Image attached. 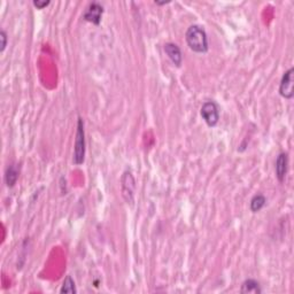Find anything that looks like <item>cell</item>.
Masks as SVG:
<instances>
[{
    "label": "cell",
    "mask_w": 294,
    "mask_h": 294,
    "mask_svg": "<svg viewBox=\"0 0 294 294\" xmlns=\"http://www.w3.org/2000/svg\"><path fill=\"white\" fill-rule=\"evenodd\" d=\"M185 39L189 48L196 53H207L208 52V38L207 33L202 27L193 26L189 27L186 30Z\"/></svg>",
    "instance_id": "cell-1"
},
{
    "label": "cell",
    "mask_w": 294,
    "mask_h": 294,
    "mask_svg": "<svg viewBox=\"0 0 294 294\" xmlns=\"http://www.w3.org/2000/svg\"><path fill=\"white\" fill-rule=\"evenodd\" d=\"M85 159V131H84V122L82 118H78L76 139H75V148L73 161L76 165L82 164Z\"/></svg>",
    "instance_id": "cell-2"
},
{
    "label": "cell",
    "mask_w": 294,
    "mask_h": 294,
    "mask_svg": "<svg viewBox=\"0 0 294 294\" xmlns=\"http://www.w3.org/2000/svg\"><path fill=\"white\" fill-rule=\"evenodd\" d=\"M201 117L208 127L214 128L220 121V109L214 101H206L201 107Z\"/></svg>",
    "instance_id": "cell-3"
},
{
    "label": "cell",
    "mask_w": 294,
    "mask_h": 294,
    "mask_svg": "<svg viewBox=\"0 0 294 294\" xmlns=\"http://www.w3.org/2000/svg\"><path fill=\"white\" fill-rule=\"evenodd\" d=\"M294 68H290L281 77L279 84V95L285 99H292L294 96Z\"/></svg>",
    "instance_id": "cell-4"
},
{
    "label": "cell",
    "mask_w": 294,
    "mask_h": 294,
    "mask_svg": "<svg viewBox=\"0 0 294 294\" xmlns=\"http://www.w3.org/2000/svg\"><path fill=\"white\" fill-rule=\"evenodd\" d=\"M122 183V195L123 198L126 199L128 203H133V196H134V189H136V182H134V178L132 174L130 171H126L122 176L121 180Z\"/></svg>",
    "instance_id": "cell-5"
},
{
    "label": "cell",
    "mask_w": 294,
    "mask_h": 294,
    "mask_svg": "<svg viewBox=\"0 0 294 294\" xmlns=\"http://www.w3.org/2000/svg\"><path fill=\"white\" fill-rule=\"evenodd\" d=\"M102 13H104V7L98 4V2H92L86 8L83 18L87 22H91V23L96 24V26H99L100 21H101Z\"/></svg>",
    "instance_id": "cell-6"
},
{
    "label": "cell",
    "mask_w": 294,
    "mask_h": 294,
    "mask_svg": "<svg viewBox=\"0 0 294 294\" xmlns=\"http://www.w3.org/2000/svg\"><path fill=\"white\" fill-rule=\"evenodd\" d=\"M275 170H276V176L278 180L280 183H283L285 180L287 170H289V155H287V153H280L277 156Z\"/></svg>",
    "instance_id": "cell-7"
},
{
    "label": "cell",
    "mask_w": 294,
    "mask_h": 294,
    "mask_svg": "<svg viewBox=\"0 0 294 294\" xmlns=\"http://www.w3.org/2000/svg\"><path fill=\"white\" fill-rule=\"evenodd\" d=\"M164 52L165 54L168 55V58L170 59L171 62L176 65V67H180L183 61V56H182V52H180V49L178 48L176 44L173 43H167L164 45Z\"/></svg>",
    "instance_id": "cell-8"
},
{
    "label": "cell",
    "mask_w": 294,
    "mask_h": 294,
    "mask_svg": "<svg viewBox=\"0 0 294 294\" xmlns=\"http://www.w3.org/2000/svg\"><path fill=\"white\" fill-rule=\"evenodd\" d=\"M242 293H253V294H260L262 293V289L260 286V283L255 279H246L243 283L242 289H240Z\"/></svg>",
    "instance_id": "cell-9"
},
{
    "label": "cell",
    "mask_w": 294,
    "mask_h": 294,
    "mask_svg": "<svg viewBox=\"0 0 294 294\" xmlns=\"http://www.w3.org/2000/svg\"><path fill=\"white\" fill-rule=\"evenodd\" d=\"M18 169L15 164H11L5 174V183L8 187H13L17 182Z\"/></svg>",
    "instance_id": "cell-10"
},
{
    "label": "cell",
    "mask_w": 294,
    "mask_h": 294,
    "mask_svg": "<svg viewBox=\"0 0 294 294\" xmlns=\"http://www.w3.org/2000/svg\"><path fill=\"white\" fill-rule=\"evenodd\" d=\"M267 203V199L263 195H256L251 200V211L253 212H258L264 207Z\"/></svg>",
    "instance_id": "cell-11"
},
{
    "label": "cell",
    "mask_w": 294,
    "mask_h": 294,
    "mask_svg": "<svg viewBox=\"0 0 294 294\" xmlns=\"http://www.w3.org/2000/svg\"><path fill=\"white\" fill-rule=\"evenodd\" d=\"M76 286H75V281L73 278L70 276L65 277V279L64 280V284H62L60 293H68V294H74L76 293Z\"/></svg>",
    "instance_id": "cell-12"
},
{
    "label": "cell",
    "mask_w": 294,
    "mask_h": 294,
    "mask_svg": "<svg viewBox=\"0 0 294 294\" xmlns=\"http://www.w3.org/2000/svg\"><path fill=\"white\" fill-rule=\"evenodd\" d=\"M0 39H1V48H0V52H4L6 46H7V33H6L5 30L0 31Z\"/></svg>",
    "instance_id": "cell-13"
},
{
    "label": "cell",
    "mask_w": 294,
    "mask_h": 294,
    "mask_svg": "<svg viewBox=\"0 0 294 294\" xmlns=\"http://www.w3.org/2000/svg\"><path fill=\"white\" fill-rule=\"evenodd\" d=\"M33 5H35L38 9H43V8L48 7V6L49 5V1H40V0H35V1H33Z\"/></svg>",
    "instance_id": "cell-14"
},
{
    "label": "cell",
    "mask_w": 294,
    "mask_h": 294,
    "mask_svg": "<svg viewBox=\"0 0 294 294\" xmlns=\"http://www.w3.org/2000/svg\"><path fill=\"white\" fill-rule=\"evenodd\" d=\"M169 2H170V1H162V2L161 1H155V4L156 5H165V4H169Z\"/></svg>",
    "instance_id": "cell-15"
}]
</instances>
